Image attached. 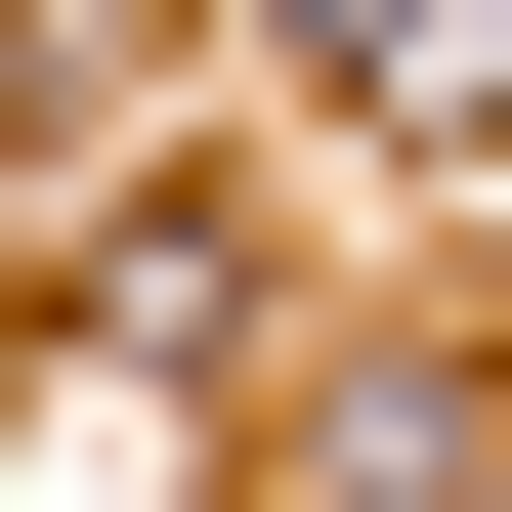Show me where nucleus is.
<instances>
[{"label": "nucleus", "mask_w": 512, "mask_h": 512, "mask_svg": "<svg viewBox=\"0 0 512 512\" xmlns=\"http://www.w3.org/2000/svg\"><path fill=\"white\" fill-rule=\"evenodd\" d=\"M299 43H342V86H512V0H299Z\"/></svg>", "instance_id": "nucleus-1"}]
</instances>
